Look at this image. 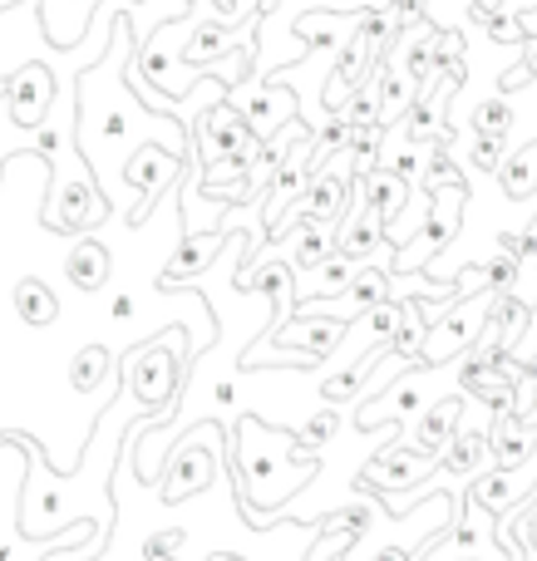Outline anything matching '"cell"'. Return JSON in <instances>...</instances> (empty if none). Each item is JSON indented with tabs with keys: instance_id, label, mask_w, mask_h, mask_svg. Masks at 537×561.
<instances>
[{
	"instance_id": "cell-1",
	"label": "cell",
	"mask_w": 537,
	"mask_h": 561,
	"mask_svg": "<svg viewBox=\"0 0 537 561\" xmlns=\"http://www.w3.org/2000/svg\"><path fill=\"white\" fill-rule=\"evenodd\" d=\"M414 561H513V552L499 547V527H493V513L473 497H464L459 523H454V537H434Z\"/></svg>"
},
{
	"instance_id": "cell-2",
	"label": "cell",
	"mask_w": 537,
	"mask_h": 561,
	"mask_svg": "<svg viewBox=\"0 0 537 561\" xmlns=\"http://www.w3.org/2000/svg\"><path fill=\"white\" fill-rule=\"evenodd\" d=\"M55 75L59 69L20 65L15 79H5V99H0V108L15 118V128L35 134V128H45L49 118H55V104H59V79Z\"/></svg>"
},
{
	"instance_id": "cell-3",
	"label": "cell",
	"mask_w": 537,
	"mask_h": 561,
	"mask_svg": "<svg viewBox=\"0 0 537 561\" xmlns=\"http://www.w3.org/2000/svg\"><path fill=\"white\" fill-rule=\"evenodd\" d=\"M493 306V290H483V296L464 300L459 310H449V320H439V325L424 335V350H420V365H444V359H454L464 345L473 340V330L483 325V316H489Z\"/></svg>"
},
{
	"instance_id": "cell-4",
	"label": "cell",
	"mask_w": 537,
	"mask_h": 561,
	"mask_svg": "<svg viewBox=\"0 0 537 561\" xmlns=\"http://www.w3.org/2000/svg\"><path fill=\"white\" fill-rule=\"evenodd\" d=\"M178 163L183 158L178 153H168V148H138L134 158H128V168H124V183L134 187V193H144V207L134 213V222H144L148 217V207L158 203V197L173 187V178H178Z\"/></svg>"
},
{
	"instance_id": "cell-5",
	"label": "cell",
	"mask_w": 537,
	"mask_h": 561,
	"mask_svg": "<svg viewBox=\"0 0 537 561\" xmlns=\"http://www.w3.org/2000/svg\"><path fill=\"white\" fill-rule=\"evenodd\" d=\"M134 394L153 409L173 414L178 399V359L168 355V345H144V355L134 359Z\"/></svg>"
},
{
	"instance_id": "cell-6",
	"label": "cell",
	"mask_w": 537,
	"mask_h": 561,
	"mask_svg": "<svg viewBox=\"0 0 537 561\" xmlns=\"http://www.w3.org/2000/svg\"><path fill=\"white\" fill-rule=\"evenodd\" d=\"M104 193L99 178H79V183H59L55 187V232H84L104 217Z\"/></svg>"
},
{
	"instance_id": "cell-7",
	"label": "cell",
	"mask_w": 537,
	"mask_h": 561,
	"mask_svg": "<svg viewBox=\"0 0 537 561\" xmlns=\"http://www.w3.org/2000/svg\"><path fill=\"white\" fill-rule=\"evenodd\" d=\"M10 306H15V316L25 325H49L59 316V296L49 290L45 276H20L15 290H10Z\"/></svg>"
},
{
	"instance_id": "cell-8",
	"label": "cell",
	"mask_w": 537,
	"mask_h": 561,
	"mask_svg": "<svg viewBox=\"0 0 537 561\" xmlns=\"http://www.w3.org/2000/svg\"><path fill=\"white\" fill-rule=\"evenodd\" d=\"M65 272H69V280H75L79 290H99L108 280V252H104V242H94V237H79L75 252H69V262H65Z\"/></svg>"
},
{
	"instance_id": "cell-9",
	"label": "cell",
	"mask_w": 537,
	"mask_h": 561,
	"mask_svg": "<svg viewBox=\"0 0 537 561\" xmlns=\"http://www.w3.org/2000/svg\"><path fill=\"white\" fill-rule=\"evenodd\" d=\"M454 424H459V399H439V404H430V414H424V438H420L414 454H430L434 438H444Z\"/></svg>"
},
{
	"instance_id": "cell-10",
	"label": "cell",
	"mask_w": 537,
	"mask_h": 561,
	"mask_svg": "<svg viewBox=\"0 0 537 561\" xmlns=\"http://www.w3.org/2000/svg\"><path fill=\"white\" fill-rule=\"evenodd\" d=\"M380 84H385L380 124H390V118L400 114V104H410V79H404V75H380Z\"/></svg>"
},
{
	"instance_id": "cell-11",
	"label": "cell",
	"mask_w": 537,
	"mask_h": 561,
	"mask_svg": "<svg viewBox=\"0 0 537 561\" xmlns=\"http://www.w3.org/2000/svg\"><path fill=\"white\" fill-rule=\"evenodd\" d=\"M104 365H108L104 350H79V359H75V389H94L99 379H104Z\"/></svg>"
}]
</instances>
